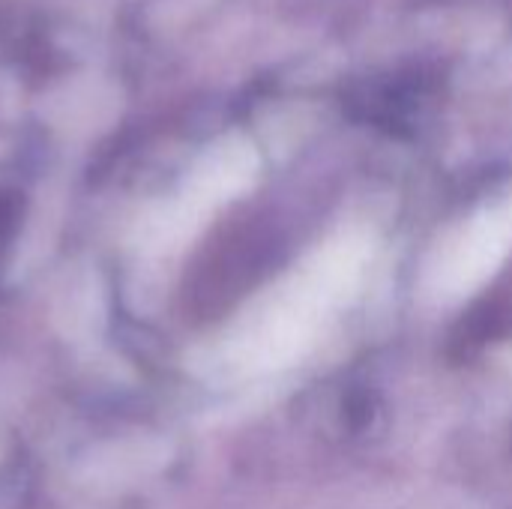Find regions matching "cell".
Here are the masks:
<instances>
[{
  "label": "cell",
  "mask_w": 512,
  "mask_h": 509,
  "mask_svg": "<svg viewBox=\"0 0 512 509\" xmlns=\"http://www.w3.org/2000/svg\"><path fill=\"white\" fill-rule=\"evenodd\" d=\"M9 222H12V213L0 204V240L6 237V228H9Z\"/></svg>",
  "instance_id": "obj_3"
},
{
  "label": "cell",
  "mask_w": 512,
  "mask_h": 509,
  "mask_svg": "<svg viewBox=\"0 0 512 509\" xmlns=\"http://www.w3.org/2000/svg\"><path fill=\"white\" fill-rule=\"evenodd\" d=\"M372 252L369 231L348 228L327 237L237 318L219 366L234 375H264L297 363L357 297Z\"/></svg>",
  "instance_id": "obj_1"
},
{
  "label": "cell",
  "mask_w": 512,
  "mask_h": 509,
  "mask_svg": "<svg viewBox=\"0 0 512 509\" xmlns=\"http://www.w3.org/2000/svg\"><path fill=\"white\" fill-rule=\"evenodd\" d=\"M512 249L510 213H486L447 234L432 252L423 288L438 303H459L477 294Z\"/></svg>",
  "instance_id": "obj_2"
}]
</instances>
